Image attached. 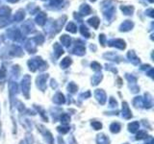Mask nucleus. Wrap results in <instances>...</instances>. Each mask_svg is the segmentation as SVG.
<instances>
[{
  "label": "nucleus",
  "mask_w": 154,
  "mask_h": 144,
  "mask_svg": "<svg viewBox=\"0 0 154 144\" xmlns=\"http://www.w3.org/2000/svg\"><path fill=\"white\" fill-rule=\"evenodd\" d=\"M10 12L11 11H10V9L8 7L0 8V27H3L8 23Z\"/></svg>",
  "instance_id": "nucleus-1"
},
{
  "label": "nucleus",
  "mask_w": 154,
  "mask_h": 144,
  "mask_svg": "<svg viewBox=\"0 0 154 144\" xmlns=\"http://www.w3.org/2000/svg\"><path fill=\"white\" fill-rule=\"evenodd\" d=\"M46 20V16L45 13H40L36 16V21L38 24H40V25H43Z\"/></svg>",
  "instance_id": "nucleus-2"
},
{
  "label": "nucleus",
  "mask_w": 154,
  "mask_h": 144,
  "mask_svg": "<svg viewBox=\"0 0 154 144\" xmlns=\"http://www.w3.org/2000/svg\"><path fill=\"white\" fill-rule=\"evenodd\" d=\"M133 27V23L130 20H125L122 25H120V30L122 31H128Z\"/></svg>",
  "instance_id": "nucleus-3"
},
{
  "label": "nucleus",
  "mask_w": 154,
  "mask_h": 144,
  "mask_svg": "<svg viewBox=\"0 0 154 144\" xmlns=\"http://www.w3.org/2000/svg\"><path fill=\"white\" fill-rule=\"evenodd\" d=\"M91 13V8L89 5H82L81 8H80V14H89Z\"/></svg>",
  "instance_id": "nucleus-4"
},
{
  "label": "nucleus",
  "mask_w": 154,
  "mask_h": 144,
  "mask_svg": "<svg viewBox=\"0 0 154 144\" xmlns=\"http://www.w3.org/2000/svg\"><path fill=\"white\" fill-rule=\"evenodd\" d=\"M120 9H122V11L123 12V14H127V16H129V14H132V13L134 11L133 7H130V6H122Z\"/></svg>",
  "instance_id": "nucleus-5"
},
{
  "label": "nucleus",
  "mask_w": 154,
  "mask_h": 144,
  "mask_svg": "<svg viewBox=\"0 0 154 144\" xmlns=\"http://www.w3.org/2000/svg\"><path fill=\"white\" fill-rule=\"evenodd\" d=\"M89 23L91 24V26H94V28H97L98 26V24H99V19L96 17V16H94V17H91L89 19Z\"/></svg>",
  "instance_id": "nucleus-6"
},
{
  "label": "nucleus",
  "mask_w": 154,
  "mask_h": 144,
  "mask_svg": "<svg viewBox=\"0 0 154 144\" xmlns=\"http://www.w3.org/2000/svg\"><path fill=\"white\" fill-rule=\"evenodd\" d=\"M24 12L22 11V10H20V11H18L17 14H16V16H14V20L16 21H21L22 19L24 18Z\"/></svg>",
  "instance_id": "nucleus-7"
},
{
  "label": "nucleus",
  "mask_w": 154,
  "mask_h": 144,
  "mask_svg": "<svg viewBox=\"0 0 154 144\" xmlns=\"http://www.w3.org/2000/svg\"><path fill=\"white\" fill-rule=\"evenodd\" d=\"M66 30L71 32V33H75L76 32V25L73 22H69L66 26Z\"/></svg>",
  "instance_id": "nucleus-8"
},
{
  "label": "nucleus",
  "mask_w": 154,
  "mask_h": 144,
  "mask_svg": "<svg viewBox=\"0 0 154 144\" xmlns=\"http://www.w3.org/2000/svg\"><path fill=\"white\" fill-rule=\"evenodd\" d=\"M63 2V0H50V3L51 5H60Z\"/></svg>",
  "instance_id": "nucleus-9"
},
{
  "label": "nucleus",
  "mask_w": 154,
  "mask_h": 144,
  "mask_svg": "<svg viewBox=\"0 0 154 144\" xmlns=\"http://www.w3.org/2000/svg\"><path fill=\"white\" fill-rule=\"evenodd\" d=\"M149 2H153V0H149Z\"/></svg>",
  "instance_id": "nucleus-10"
},
{
  "label": "nucleus",
  "mask_w": 154,
  "mask_h": 144,
  "mask_svg": "<svg viewBox=\"0 0 154 144\" xmlns=\"http://www.w3.org/2000/svg\"><path fill=\"white\" fill-rule=\"evenodd\" d=\"M91 1H95V0H91Z\"/></svg>",
  "instance_id": "nucleus-11"
}]
</instances>
